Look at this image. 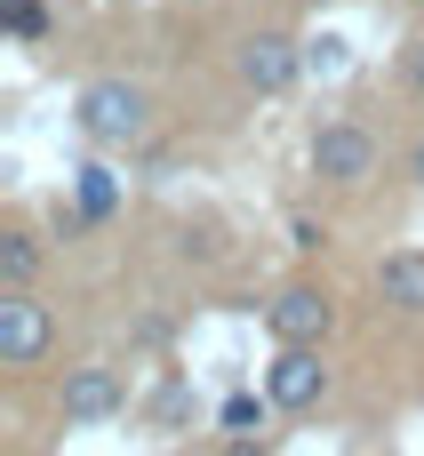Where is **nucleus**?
Listing matches in <instances>:
<instances>
[{"mask_svg": "<svg viewBox=\"0 0 424 456\" xmlns=\"http://www.w3.org/2000/svg\"><path fill=\"white\" fill-rule=\"evenodd\" d=\"M401 80L424 96V40H409V56H401Z\"/></svg>", "mask_w": 424, "mask_h": 456, "instance_id": "nucleus-14", "label": "nucleus"}, {"mask_svg": "<svg viewBox=\"0 0 424 456\" xmlns=\"http://www.w3.org/2000/svg\"><path fill=\"white\" fill-rule=\"evenodd\" d=\"M224 456H265V441H257V433H232V441H224Z\"/></svg>", "mask_w": 424, "mask_h": 456, "instance_id": "nucleus-15", "label": "nucleus"}, {"mask_svg": "<svg viewBox=\"0 0 424 456\" xmlns=\"http://www.w3.org/2000/svg\"><path fill=\"white\" fill-rule=\"evenodd\" d=\"M120 417V377L112 369H72L64 377V425H104Z\"/></svg>", "mask_w": 424, "mask_h": 456, "instance_id": "nucleus-7", "label": "nucleus"}, {"mask_svg": "<svg viewBox=\"0 0 424 456\" xmlns=\"http://www.w3.org/2000/svg\"><path fill=\"white\" fill-rule=\"evenodd\" d=\"M48 345H56L48 305H40L32 289H8V297H0V369H40Z\"/></svg>", "mask_w": 424, "mask_h": 456, "instance_id": "nucleus-2", "label": "nucleus"}, {"mask_svg": "<svg viewBox=\"0 0 424 456\" xmlns=\"http://www.w3.org/2000/svg\"><path fill=\"white\" fill-rule=\"evenodd\" d=\"M409 176H417V184H424V136H417V144H409Z\"/></svg>", "mask_w": 424, "mask_h": 456, "instance_id": "nucleus-16", "label": "nucleus"}, {"mask_svg": "<svg viewBox=\"0 0 424 456\" xmlns=\"http://www.w3.org/2000/svg\"><path fill=\"white\" fill-rule=\"evenodd\" d=\"M72 208H80L88 224L120 216V176H112L104 160H80V168H72Z\"/></svg>", "mask_w": 424, "mask_h": 456, "instance_id": "nucleus-9", "label": "nucleus"}, {"mask_svg": "<svg viewBox=\"0 0 424 456\" xmlns=\"http://www.w3.org/2000/svg\"><path fill=\"white\" fill-rule=\"evenodd\" d=\"M337 64H345V40H337V32L305 40V72H337Z\"/></svg>", "mask_w": 424, "mask_h": 456, "instance_id": "nucleus-13", "label": "nucleus"}, {"mask_svg": "<svg viewBox=\"0 0 424 456\" xmlns=\"http://www.w3.org/2000/svg\"><path fill=\"white\" fill-rule=\"evenodd\" d=\"M313 176L321 184H369L377 176V136L361 120H321L313 136Z\"/></svg>", "mask_w": 424, "mask_h": 456, "instance_id": "nucleus-3", "label": "nucleus"}, {"mask_svg": "<svg viewBox=\"0 0 424 456\" xmlns=\"http://www.w3.org/2000/svg\"><path fill=\"white\" fill-rule=\"evenodd\" d=\"M0 24H8L24 48H32V40H48V8H40V0H0Z\"/></svg>", "mask_w": 424, "mask_h": 456, "instance_id": "nucleus-11", "label": "nucleus"}, {"mask_svg": "<svg viewBox=\"0 0 424 456\" xmlns=\"http://www.w3.org/2000/svg\"><path fill=\"white\" fill-rule=\"evenodd\" d=\"M72 120H80V136L96 144V152H120V144H136L144 136V88H128V80H88L80 88V104H72Z\"/></svg>", "mask_w": 424, "mask_h": 456, "instance_id": "nucleus-1", "label": "nucleus"}, {"mask_svg": "<svg viewBox=\"0 0 424 456\" xmlns=\"http://www.w3.org/2000/svg\"><path fill=\"white\" fill-rule=\"evenodd\" d=\"M321 393H329L321 345H281V361L265 369V401L289 409V417H305V409H321Z\"/></svg>", "mask_w": 424, "mask_h": 456, "instance_id": "nucleus-5", "label": "nucleus"}, {"mask_svg": "<svg viewBox=\"0 0 424 456\" xmlns=\"http://www.w3.org/2000/svg\"><path fill=\"white\" fill-rule=\"evenodd\" d=\"M417 8H424V0H417Z\"/></svg>", "mask_w": 424, "mask_h": 456, "instance_id": "nucleus-17", "label": "nucleus"}, {"mask_svg": "<svg viewBox=\"0 0 424 456\" xmlns=\"http://www.w3.org/2000/svg\"><path fill=\"white\" fill-rule=\"evenodd\" d=\"M297 72H305V48H297L289 32H249V40H241V80H249L257 96H281Z\"/></svg>", "mask_w": 424, "mask_h": 456, "instance_id": "nucleus-6", "label": "nucleus"}, {"mask_svg": "<svg viewBox=\"0 0 424 456\" xmlns=\"http://www.w3.org/2000/svg\"><path fill=\"white\" fill-rule=\"evenodd\" d=\"M265 329H273L281 345H329V329H337V305H329V289L297 281V289H281V297L265 305Z\"/></svg>", "mask_w": 424, "mask_h": 456, "instance_id": "nucleus-4", "label": "nucleus"}, {"mask_svg": "<svg viewBox=\"0 0 424 456\" xmlns=\"http://www.w3.org/2000/svg\"><path fill=\"white\" fill-rule=\"evenodd\" d=\"M265 409H273V401H249V393H232L216 417H224V433H265Z\"/></svg>", "mask_w": 424, "mask_h": 456, "instance_id": "nucleus-12", "label": "nucleus"}, {"mask_svg": "<svg viewBox=\"0 0 424 456\" xmlns=\"http://www.w3.org/2000/svg\"><path fill=\"white\" fill-rule=\"evenodd\" d=\"M377 297H385L393 313L424 321V248H393V256L377 265Z\"/></svg>", "mask_w": 424, "mask_h": 456, "instance_id": "nucleus-8", "label": "nucleus"}, {"mask_svg": "<svg viewBox=\"0 0 424 456\" xmlns=\"http://www.w3.org/2000/svg\"><path fill=\"white\" fill-rule=\"evenodd\" d=\"M40 281V240L32 232H0V289H32Z\"/></svg>", "mask_w": 424, "mask_h": 456, "instance_id": "nucleus-10", "label": "nucleus"}]
</instances>
